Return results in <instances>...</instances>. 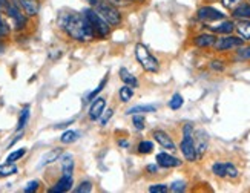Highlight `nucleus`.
Wrapping results in <instances>:
<instances>
[{"mask_svg":"<svg viewBox=\"0 0 250 193\" xmlns=\"http://www.w3.org/2000/svg\"><path fill=\"white\" fill-rule=\"evenodd\" d=\"M59 26L71 39L77 41H89L94 39L92 28L89 25V21L86 20L84 14H79V13L62 14L59 17Z\"/></svg>","mask_w":250,"mask_h":193,"instance_id":"f257e3e1","label":"nucleus"},{"mask_svg":"<svg viewBox=\"0 0 250 193\" xmlns=\"http://www.w3.org/2000/svg\"><path fill=\"white\" fill-rule=\"evenodd\" d=\"M92 9L99 14L102 19H104L111 26H118L122 23V14L117 9L115 5L106 2V0H97L92 5Z\"/></svg>","mask_w":250,"mask_h":193,"instance_id":"f03ea898","label":"nucleus"},{"mask_svg":"<svg viewBox=\"0 0 250 193\" xmlns=\"http://www.w3.org/2000/svg\"><path fill=\"white\" fill-rule=\"evenodd\" d=\"M5 13L8 14V17L14 21V26L17 29H23L26 26V16L21 14L20 6L17 3H9V6L6 8Z\"/></svg>","mask_w":250,"mask_h":193,"instance_id":"0eeeda50","label":"nucleus"},{"mask_svg":"<svg viewBox=\"0 0 250 193\" xmlns=\"http://www.w3.org/2000/svg\"><path fill=\"white\" fill-rule=\"evenodd\" d=\"M29 115H31V112H29V106H25L23 109L20 111V116H19V123H17V131L20 132V131H23V127L28 124V121H29Z\"/></svg>","mask_w":250,"mask_h":193,"instance_id":"b1692460","label":"nucleus"},{"mask_svg":"<svg viewBox=\"0 0 250 193\" xmlns=\"http://www.w3.org/2000/svg\"><path fill=\"white\" fill-rule=\"evenodd\" d=\"M147 172H152V174H155V172H158V167L157 166H147Z\"/></svg>","mask_w":250,"mask_h":193,"instance_id":"c03bdc74","label":"nucleus"},{"mask_svg":"<svg viewBox=\"0 0 250 193\" xmlns=\"http://www.w3.org/2000/svg\"><path fill=\"white\" fill-rule=\"evenodd\" d=\"M130 2H143V0H130Z\"/></svg>","mask_w":250,"mask_h":193,"instance_id":"09e8293b","label":"nucleus"},{"mask_svg":"<svg viewBox=\"0 0 250 193\" xmlns=\"http://www.w3.org/2000/svg\"><path fill=\"white\" fill-rule=\"evenodd\" d=\"M184 189H186V182L184 181H175V182H172L169 187V190L172 192H183Z\"/></svg>","mask_w":250,"mask_h":193,"instance_id":"c9c22d12","label":"nucleus"},{"mask_svg":"<svg viewBox=\"0 0 250 193\" xmlns=\"http://www.w3.org/2000/svg\"><path fill=\"white\" fill-rule=\"evenodd\" d=\"M83 14L86 17V20L89 21V25L92 28V32H94V37L106 39L107 36L111 34V26H109V23H107L104 19H102L99 14H97L92 8L84 9Z\"/></svg>","mask_w":250,"mask_h":193,"instance_id":"7ed1b4c3","label":"nucleus"},{"mask_svg":"<svg viewBox=\"0 0 250 193\" xmlns=\"http://www.w3.org/2000/svg\"><path fill=\"white\" fill-rule=\"evenodd\" d=\"M79 138H80V132H77V131H66V132L62 134L60 141L63 144H72V143L77 141Z\"/></svg>","mask_w":250,"mask_h":193,"instance_id":"393cba45","label":"nucleus"},{"mask_svg":"<svg viewBox=\"0 0 250 193\" xmlns=\"http://www.w3.org/2000/svg\"><path fill=\"white\" fill-rule=\"evenodd\" d=\"M135 57L145 71H147V72H158L160 71L158 60L152 56L150 51L143 45V43H137L135 45Z\"/></svg>","mask_w":250,"mask_h":193,"instance_id":"20e7f679","label":"nucleus"},{"mask_svg":"<svg viewBox=\"0 0 250 193\" xmlns=\"http://www.w3.org/2000/svg\"><path fill=\"white\" fill-rule=\"evenodd\" d=\"M62 172L64 176H72V172H74V159L69 154L63 155L62 156Z\"/></svg>","mask_w":250,"mask_h":193,"instance_id":"a211bd4d","label":"nucleus"},{"mask_svg":"<svg viewBox=\"0 0 250 193\" xmlns=\"http://www.w3.org/2000/svg\"><path fill=\"white\" fill-rule=\"evenodd\" d=\"M104 107H106V98H103V96H99L95 100H92V104L89 107V118L91 120H100L102 114L104 112Z\"/></svg>","mask_w":250,"mask_h":193,"instance_id":"9d476101","label":"nucleus"},{"mask_svg":"<svg viewBox=\"0 0 250 193\" xmlns=\"http://www.w3.org/2000/svg\"><path fill=\"white\" fill-rule=\"evenodd\" d=\"M8 36H9V26H8L6 21L3 20V17L0 16V40L8 37Z\"/></svg>","mask_w":250,"mask_h":193,"instance_id":"473e14b6","label":"nucleus"},{"mask_svg":"<svg viewBox=\"0 0 250 193\" xmlns=\"http://www.w3.org/2000/svg\"><path fill=\"white\" fill-rule=\"evenodd\" d=\"M118 144H120L122 147H127L129 146V143L127 141H123V139H122V141H118Z\"/></svg>","mask_w":250,"mask_h":193,"instance_id":"a18cd8bd","label":"nucleus"},{"mask_svg":"<svg viewBox=\"0 0 250 193\" xmlns=\"http://www.w3.org/2000/svg\"><path fill=\"white\" fill-rule=\"evenodd\" d=\"M72 184H74V181H72V176H62L59 181H57V184L51 187L49 192L51 193H62V192H68L72 189Z\"/></svg>","mask_w":250,"mask_h":193,"instance_id":"ddd939ff","label":"nucleus"},{"mask_svg":"<svg viewBox=\"0 0 250 193\" xmlns=\"http://www.w3.org/2000/svg\"><path fill=\"white\" fill-rule=\"evenodd\" d=\"M114 115V111L112 109H107L106 112H103L102 114V116H100V123H102V126H106L107 123H109V120H111V116Z\"/></svg>","mask_w":250,"mask_h":193,"instance_id":"e433bc0d","label":"nucleus"},{"mask_svg":"<svg viewBox=\"0 0 250 193\" xmlns=\"http://www.w3.org/2000/svg\"><path fill=\"white\" fill-rule=\"evenodd\" d=\"M183 103H184L183 96H181L180 94H173V95H172V98L169 100V107H170L172 111H178L180 107L183 106Z\"/></svg>","mask_w":250,"mask_h":193,"instance_id":"cd10ccee","label":"nucleus"},{"mask_svg":"<svg viewBox=\"0 0 250 193\" xmlns=\"http://www.w3.org/2000/svg\"><path fill=\"white\" fill-rule=\"evenodd\" d=\"M212 172L220 178H226L227 176V163H215L212 166Z\"/></svg>","mask_w":250,"mask_h":193,"instance_id":"bb28decb","label":"nucleus"},{"mask_svg":"<svg viewBox=\"0 0 250 193\" xmlns=\"http://www.w3.org/2000/svg\"><path fill=\"white\" fill-rule=\"evenodd\" d=\"M180 149L188 161H195L197 159V150H195V143H193V127L192 124H186L183 127V141L180 144Z\"/></svg>","mask_w":250,"mask_h":193,"instance_id":"39448f33","label":"nucleus"},{"mask_svg":"<svg viewBox=\"0 0 250 193\" xmlns=\"http://www.w3.org/2000/svg\"><path fill=\"white\" fill-rule=\"evenodd\" d=\"M152 150H154V144H152L150 141H141V143L138 144V152H140V154L146 155V154H150Z\"/></svg>","mask_w":250,"mask_h":193,"instance_id":"2f4dec72","label":"nucleus"},{"mask_svg":"<svg viewBox=\"0 0 250 193\" xmlns=\"http://www.w3.org/2000/svg\"><path fill=\"white\" fill-rule=\"evenodd\" d=\"M8 6H9V0H0V13H2V11H6Z\"/></svg>","mask_w":250,"mask_h":193,"instance_id":"37998d69","label":"nucleus"},{"mask_svg":"<svg viewBox=\"0 0 250 193\" xmlns=\"http://www.w3.org/2000/svg\"><path fill=\"white\" fill-rule=\"evenodd\" d=\"M39 186H40V182H39V181H31V182H28V184H26V187L23 189V192H26V193H29V192H36V190L39 189Z\"/></svg>","mask_w":250,"mask_h":193,"instance_id":"58836bf2","label":"nucleus"},{"mask_svg":"<svg viewBox=\"0 0 250 193\" xmlns=\"http://www.w3.org/2000/svg\"><path fill=\"white\" fill-rule=\"evenodd\" d=\"M149 192L150 193H166V192H169V187L166 184H154L149 187Z\"/></svg>","mask_w":250,"mask_h":193,"instance_id":"72a5a7b5","label":"nucleus"},{"mask_svg":"<svg viewBox=\"0 0 250 193\" xmlns=\"http://www.w3.org/2000/svg\"><path fill=\"white\" fill-rule=\"evenodd\" d=\"M5 51V45H3V43L2 41H0V54H2Z\"/></svg>","mask_w":250,"mask_h":193,"instance_id":"49530a36","label":"nucleus"},{"mask_svg":"<svg viewBox=\"0 0 250 193\" xmlns=\"http://www.w3.org/2000/svg\"><path fill=\"white\" fill-rule=\"evenodd\" d=\"M198 19L203 21H216V20H224L226 14H223L221 11L212 6H203L198 9Z\"/></svg>","mask_w":250,"mask_h":193,"instance_id":"6e6552de","label":"nucleus"},{"mask_svg":"<svg viewBox=\"0 0 250 193\" xmlns=\"http://www.w3.org/2000/svg\"><path fill=\"white\" fill-rule=\"evenodd\" d=\"M11 2H13V3H16V2H17V0H11Z\"/></svg>","mask_w":250,"mask_h":193,"instance_id":"8fccbe9b","label":"nucleus"},{"mask_svg":"<svg viewBox=\"0 0 250 193\" xmlns=\"http://www.w3.org/2000/svg\"><path fill=\"white\" fill-rule=\"evenodd\" d=\"M83 2H88V3H91V5H94L97 0H83Z\"/></svg>","mask_w":250,"mask_h":193,"instance_id":"de8ad7c7","label":"nucleus"},{"mask_svg":"<svg viewBox=\"0 0 250 193\" xmlns=\"http://www.w3.org/2000/svg\"><path fill=\"white\" fill-rule=\"evenodd\" d=\"M221 63H223V61H220V60H213L210 66H212V69H215V71H220V72H221V71L224 69V66H223Z\"/></svg>","mask_w":250,"mask_h":193,"instance_id":"a19ab883","label":"nucleus"},{"mask_svg":"<svg viewBox=\"0 0 250 193\" xmlns=\"http://www.w3.org/2000/svg\"><path fill=\"white\" fill-rule=\"evenodd\" d=\"M232 16L236 19H250V5L249 3H240L236 8H233Z\"/></svg>","mask_w":250,"mask_h":193,"instance_id":"412c9836","label":"nucleus"},{"mask_svg":"<svg viewBox=\"0 0 250 193\" xmlns=\"http://www.w3.org/2000/svg\"><path fill=\"white\" fill-rule=\"evenodd\" d=\"M118 95H120V100L123 103H127L134 96V88H130V86L125 84L123 88H120V91H118Z\"/></svg>","mask_w":250,"mask_h":193,"instance_id":"a878e982","label":"nucleus"},{"mask_svg":"<svg viewBox=\"0 0 250 193\" xmlns=\"http://www.w3.org/2000/svg\"><path fill=\"white\" fill-rule=\"evenodd\" d=\"M26 154V149H19V150H14V152H11L6 158V163H16L20 158H23Z\"/></svg>","mask_w":250,"mask_h":193,"instance_id":"c85d7f7f","label":"nucleus"},{"mask_svg":"<svg viewBox=\"0 0 250 193\" xmlns=\"http://www.w3.org/2000/svg\"><path fill=\"white\" fill-rule=\"evenodd\" d=\"M157 164L160 167H165V169H170V167H180L181 166V161L173 156V155H169L167 152H160L157 155Z\"/></svg>","mask_w":250,"mask_h":193,"instance_id":"1a4fd4ad","label":"nucleus"},{"mask_svg":"<svg viewBox=\"0 0 250 193\" xmlns=\"http://www.w3.org/2000/svg\"><path fill=\"white\" fill-rule=\"evenodd\" d=\"M132 123H134V127L137 129V131H143V129L146 127V121L143 118V114H134Z\"/></svg>","mask_w":250,"mask_h":193,"instance_id":"c756f323","label":"nucleus"},{"mask_svg":"<svg viewBox=\"0 0 250 193\" xmlns=\"http://www.w3.org/2000/svg\"><path fill=\"white\" fill-rule=\"evenodd\" d=\"M197 143H195V150H197V158H200L206 149H208V136H206L204 131H198L197 132Z\"/></svg>","mask_w":250,"mask_h":193,"instance_id":"2eb2a0df","label":"nucleus"},{"mask_svg":"<svg viewBox=\"0 0 250 193\" xmlns=\"http://www.w3.org/2000/svg\"><path fill=\"white\" fill-rule=\"evenodd\" d=\"M215 41H216V37L213 34H200L193 40V43L198 48H210V46L215 45Z\"/></svg>","mask_w":250,"mask_h":193,"instance_id":"dca6fc26","label":"nucleus"},{"mask_svg":"<svg viewBox=\"0 0 250 193\" xmlns=\"http://www.w3.org/2000/svg\"><path fill=\"white\" fill-rule=\"evenodd\" d=\"M158 109L157 104H138V106H134L130 107V109L127 111L129 115H134V114H152L155 112Z\"/></svg>","mask_w":250,"mask_h":193,"instance_id":"f3484780","label":"nucleus"},{"mask_svg":"<svg viewBox=\"0 0 250 193\" xmlns=\"http://www.w3.org/2000/svg\"><path fill=\"white\" fill-rule=\"evenodd\" d=\"M120 78H122V81L125 84L130 86V88H138V80L126 68H122L120 69Z\"/></svg>","mask_w":250,"mask_h":193,"instance_id":"aec40b11","label":"nucleus"},{"mask_svg":"<svg viewBox=\"0 0 250 193\" xmlns=\"http://www.w3.org/2000/svg\"><path fill=\"white\" fill-rule=\"evenodd\" d=\"M106 2H109L115 6H123V5H126L127 0H106Z\"/></svg>","mask_w":250,"mask_h":193,"instance_id":"79ce46f5","label":"nucleus"},{"mask_svg":"<svg viewBox=\"0 0 250 193\" xmlns=\"http://www.w3.org/2000/svg\"><path fill=\"white\" fill-rule=\"evenodd\" d=\"M152 136H154V139L161 147H165L167 150H175V143L172 141V138L165 131H154Z\"/></svg>","mask_w":250,"mask_h":193,"instance_id":"9b49d317","label":"nucleus"},{"mask_svg":"<svg viewBox=\"0 0 250 193\" xmlns=\"http://www.w3.org/2000/svg\"><path fill=\"white\" fill-rule=\"evenodd\" d=\"M244 40L240 37H232V36H227V37H221V39H216L213 48L216 51H229V49H235V48H241L243 46Z\"/></svg>","mask_w":250,"mask_h":193,"instance_id":"423d86ee","label":"nucleus"},{"mask_svg":"<svg viewBox=\"0 0 250 193\" xmlns=\"http://www.w3.org/2000/svg\"><path fill=\"white\" fill-rule=\"evenodd\" d=\"M106 83H107V75H106V77L100 81V84L97 86V89H95V91H92L88 96H86V101H92V100L95 98V96L103 91V88H104V84H106Z\"/></svg>","mask_w":250,"mask_h":193,"instance_id":"7c9ffc66","label":"nucleus"},{"mask_svg":"<svg viewBox=\"0 0 250 193\" xmlns=\"http://www.w3.org/2000/svg\"><path fill=\"white\" fill-rule=\"evenodd\" d=\"M19 172L17 166L14 163H5L0 164V178H6V176H13Z\"/></svg>","mask_w":250,"mask_h":193,"instance_id":"4be33fe9","label":"nucleus"},{"mask_svg":"<svg viewBox=\"0 0 250 193\" xmlns=\"http://www.w3.org/2000/svg\"><path fill=\"white\" fill-rule=\"evenodd\" d=\"M238 60H250V46H246V48H240L238 51Z\"/></svg>","mask_w":250,"mask_h":193,"instance_id":"f704fd0d","label":"nucleus"},{"mask_svg":"<svg viewBox=\"0 0 250 193\" xmlns=\"http://www.w3.org/2000/svg\"><path fill=\"white\" fill-rule=\"evenodd\" d=\"M236 26V31L240 32L243 40H250V20L249 19H241V21Z\"/></svg>","mask_w":250,"mask_h":193,"instance_id":"6ab92c4d","label":"nucleus"},{"mask_svg":"<svg viewBox=\"0 0 250 193\" xmlns=\"http://www.w3.org/2000/svg\"><path fill=\"white\" fill-rule=\"evenodd\" d=\"M20 8H21V11L26 14V16H29V17H34V16H37L39 14V9H40V6H39V3L36 2V0H17L16 2Z\"/></svg>","mask_w":250,"mask_h":193,"instance_id":"f8f14e48","label":"nucleus"},{"mask_svg":"<svg viewBox=\"0 0 250 193\" xmlns=\"http://www.w3.org/2000/svg\"><path fill=\"white\" fill-rule=\"evenodd\" d=\"M62 155H63V150H62L60 147L49 150V152H46L45 155L42 156L39 167H45V166H49V164H52L54 161H57V159H59Z\"/></svg>","mask_w":250,"mask_h":193,"instance_id":"4468645a","label":"nucleus"},{"mask_svg":"<svg viewBox=\"0 0 250 193\" xmlns=\"http://www.w3.org/2000/svg\"><path fill=\"white\" fill-rule=\"evenodd\" d=\"M92 190V184L89 181H84V182H82L80 184V187H77L75 189V192L77 193H83V192H91Z\"/></svg>","mask_w":250,"mask_h":193,"instance_id":"4c0bfd02","label":"nucleus"},{"mask_svg":"<svg viewBox=\"0 0 250 193\" xmlns=\"http://www.w3.org/2000/svg\"><path fill=\"white\" fill-rule=\"evenodd\" d=\"M235 29V23L233 21H223V23L212 26V31L216 32V34H230V32Z\"/></svg>","mask_w":250,"mask_h":193,"instance_id":"5701e85b","label":"nucleus"},{"mask_svg":"<svg viewBox=\"0 0 250 193\" xmlns=\"http://www.w3.org/2000/svg\"><path fill=\"white\" fill-rule=\"evenodd\" d=\"M241 2V0H221V3L226 6V8H233L235 5H238V3H240Z\"/></svg>","mask_w":250,"mask_h":193,"instance_id":"ea45409f","label":"nucleus"}]
</instances>
